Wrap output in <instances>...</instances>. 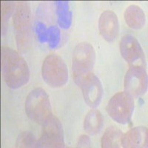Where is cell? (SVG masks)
<instances>
[{
	"label": "cell",
	"instance_id": "cell-1",
	"mask_svg": "<svg viewBox=\"0 0 148 148\" xmlns=\"http://www.w3.org/2000/svg\"><path fill=\"white\" fill-rule=\"evenodd\" d=\"M1 67L5 83L11 89L25 85L30 79V71L25 60L14 49L1 48Z\"/></svg>",
	"mask_w": 148,
	"mask_h": 148
},
{
	"label": "cell",
	"instance_id": "cell-2",
	"mask_svg": "<svg viewBox=\"0 0 148 148\" xmlns=\"http://www.w3.org/2000/svg\"><path fill=\"white\" fill-rule=\"evenodd\" d=\"M17 48L21 53L28 51L32 45L30 7L28 2H18L13 15Z\"/></svg>",
	"mask_w": 148,
	"mask_h": 148
},
{
	"label": "cell",
	"instance_id": "cell-3",
	"mask_svg": "<svg viewBox=\"0 0 148 148\" xmlns=\"http://www.w3.org/2000/svg\"><path fill=\"white\" fill-rule=\"evenodd\" d=\"M96 61L94 48L88 42H82L76 46L73 51L72 70L75 83L81 85L82 81L92 73Z\"/></svg>",
	"mask_w": 148,
	"mask_h": 148
},
{
	"label": "cell",
	"instance_id": "cell-4",
	"mask_svg": "<svg viewBox=\"0 0 148 148\" xmlns=\"http://www.w3.org/2000/svg\"><path fill=\"white\" fill-rule=\"evenodd\" d=\"M25 109L31 121L42 125L51 116V105L49 96L42 88H35L26 98Z\"/></svg>",
	"mask_w": 148,
	"mask_h": 148
},
{
	"label": "cell",
	"instance_id": "cell-5",
	"mask_svg": "<svg viewBox=\"0 0 148 148\" xmlns=\"http://www.w3.org/2000/svg\"><path fill=\"white\" fill-rule=\"evenodd\" d=\"M42 76L51 88H61L68 80V71L64 61L57 54L47 56L43 62Z\"/></svg>",
	"mask_w": 148,
	"mask_h": 148
},
{
	"label": "cell",
	"instance_id": "cell-6",
	"mask_svg": "<svg viewBox=\"0 0 148 148\" xmlns=\"http://www.w3.org/2000/svg\"><path fill=\"white\" fill-rule=\"evenodd\" d=\"M134 108L133 97L126 92H119L110 99L106 110L108 115L115 121L121 125H126L131 121Z\"/></svg>",
	"mask_w": 148,
	"mask_h": 148
},
{
	"label": "cell",
	"instance_id": "cell-7",
	"mask_svg": "<svg viewBox=\"0 0 148 148\" xmlns=\"http://www.w3.org/2000/svg\"><path fill=\"white\" fill-rule=\"evenodd\" d=\"M62 125L56 117L51 116L42 125V133L36 147H64Z\"/></svg>",
	"mask_w": 148,
	"mask_h": 148
},
{
	"label": "cell",
	"instance_id": "cell-8",
	"mask_svg": "<svg viewBox=\"0 0 148 148\" xmlns=\"http://www.w3.org/2000/svg\"><path fill=\"white\" fill-rule=\"evenodd\" d=\"M147 74L145 67L130 65L124 81V88L127 93L133 98H138L147 90Z\"/></svg>",
	"mask_w": 148,
	"mask_h": 148
},
{
	"label": "cell",
	"instance_id": "cell-9",
	"mask_svg": "<svg viewBox=\"0 0 148 148\" xmlns=\"http://www.w3.org/2000/svg\"><path fill=\"white\" fill-rule=\"evenodd\" d=\"M120 52L130 65L145 66V53L141 45L134 36L126 35L120 42Z\"/></svg>",
	"mask_w": 148,
	"mask_h": 148
},
{
	"label": "cell",
	"instance_id": "cell-10",
	"mask_svg": "<svg viewBox=\"0 0 148 148\" xmlns=\"http://www.w3.org/2000/svg\"><path fill=\"white\" fill-rule=\"evenodd\" d=\"M84 101L92 108L98 107L103 97V87L99 79L93 73L89 74L80 85Z\"/></svg>",
	"mask_w": 148,
	"mask_h": 148
},
{
	"label": "cell",
	"instance_id": "cell-11",
	"mask_svg": "<svg viewBox=\"0 0 148 148\" xmlns=\"http://www.w3.org/2000/svg\"><path fill=\"white\" fill-rule=\"evenodd\" d=\"M99 30L103 39L113 42L117 39L119 33L118 17L114 12L105 10L101 14L99 20Z\"/></svg>",
	"mask_w": 148,
	"mask_h": 148
},
{
	"label": "cell",
	"instance_id": "cell-12",
	"mask_svg": "<svg viewBox=\"0 0 148 148\" xmlns=\"http://www.w3.org/2000/svg\"><path fill=\"white\" fill-rule=\"evenodd\" d=\"M121 146L125 148L147 147V128L136 127L123 135Z\"/></svg>",
	"mask_w": 148,
	"mask_h": 148
},
{
	"label": "cell",
	"instance_id": "cell-13",
	"mask_svg": "<svg viewBox=\"0 0 148 148\" xmlns=\"http://www.w3.org/2000/svg\"><path fill=\"white\" fill-rule=\"evenodd\" d=\"M125 20L130 28L139 30L144 27L146 22L145 14L143 10L137 5H130L125 10Z\"/></svg>",
	"mask_w": 148,
	"mask_h": 148
},
{
	"label": "cell",
	"instance_id": "cell-14",
	"mask_svg": "<svg viewBox=\"0 0 148 148\" xmlns=\"http://www.w3.org/2000/svg\"><path fill=\"white\" fill-rule=\"evenodd\" d=\"M104 125V119L99 110H91L86 115L84 121V131L91 136H94L101 131Z\"/></svg>",
	"mask_w": 148,
	"mask_h": 148
},
{
	"label": "cell",
	"instance_id": "cell-15",
	"mask_svg": "<svg viewBox=\"0 0 148 148\" xmlns=\"http://www.w3.org/2000/svg\"><path fill=\"white\" fill-rule=\"evenodd\" d=\"M123 135L122 131L119 128L115 126H110L107 128L101 138V147H120Z\"/></svg>",
	"mask_w": 148,
	"mask_h": 148
},
{
	"label": "cell",
	"instance_id": "cell-16",
	"mask_svg": "<svg viewBox=\"0 0 148 148\" xmlns=\"http://www.w3.org/2000/svg\"><path fill=\"white\" fill-rule=\"evenodd\" d=\"M56 14L58 15V22L61 27L64 29L69 28L72 23V12L69 10V5L67 1H57Z\"/></svg>",
	"mask_w": 148,
	"mask_h": 148
},
{
	"label": "cell",
	"instance_id": "cell-17",
	"mask_svg": "<svg viewBox=\"0 0 148 148\" xmlns=\"http://www.w3.org/2000/svg\"><path fill=\"white\" fill-rule=\"evenodd\" d=\"M15 7V4L13 2H2L1 3V21H2L1 25H2V35L6 33L8 22Z\"/></svg>",
	"mask_w": 148,
	"mask_h": 148
},
{
	"label": "cell",
	"instance_id": "cell-18",
	"mask_svg": "<svg viewBox=\"0 0 148 148\" xmlns=\"http://www.w3.org/2000/svg\"><path fill=\"white\" fill-rule=\"evenodd\" d=\"M37 140L30 132H22L18 135L16 141V147L18 148L36 147Z\"/></svg>",
	"mask_w": 148,
	"mask_h": 148
},
{
	"label": "cell",
	"instance_id": "cell-19",
	"mask_svg": "<svg viewBox=\"0 0 148 148\" xmlns=\"http://www.w3.org/2000/svg\"><path fill=\"white\" fill-rule=\"evenodd\" d=\"M61 34L60 30L57 27L52 26L48 29V40L49 46L52 49L56 48L60 42Z\"/></svg>",
	"mask_w": 148,
	"mask_h": 148
},
{
	"label": "cell",
	"instance_id": "cell-20",
	"mask_svg": "<svg viewBox=\"0 0 148 148\" xmlns=\"http://www.w3.org/2000/svg\"><path fill=\"white\" fill-rule=\"evenodd\" d=\"M36 30L38 34L39 40L41 43H45L48 40V29L46 28V26L42 22H38L36 26Z\"/></svg>",
	"mask_w": 148,
	"mask_h": 148
},
{
	"label": "cell",
	"instance_id": "cell-21",
	"mask_svg": "<svg viewBox=\"0 0 148 148\" xmlns=\"http://www.w3.org/2000/svg\"><path fill=\"white\" fill-rule=\"evenodd\" d=\"M91 145L90 139L87 135H82L77 142V147H90Z\"/></svg>",
	"mask_w": 148,
	"mask_h": 148
}]
</instances>
